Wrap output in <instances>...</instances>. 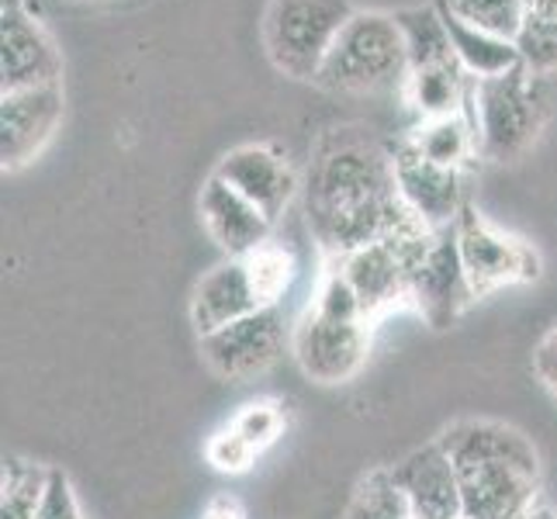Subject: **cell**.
Wrapping results in <instances>:
<instances>
[{
	"mask_svg": "<svg viewBox=\"0 0 557 519\" xmlns=\"http://www.w3.org/2000/svg\"><path fill=\"white\" fill-rule=\"evenodd\" d=\"M305 211L312 236L336 260L422 225L401 201L392 149L360 128H333L319 143L305 184Z\"/></svg>",
	"mask_w": 557,
	"mask_h": 519,
	"instance_id": "1",
	"label": "cell"
},
{
	"mask_svg": "<svg viewBox=\"0 0 557 519\" xmlns=\"http://www.w3.org/2000/svg\"><path fill=\"white\" fill-rule=\"evenodd\" d=\"M450 454L465 519H523L541 495V454L530 436L495 419H460L440 433Z\"/></svg>",
	"mask_w": 557,
	"mask_h": 519,
	"instance_id": "2",
	"label": "cell"
},
{
	"mask_svg": "<svg viewBox=\"0 0 557 519\" xmlns=\"http://www.w3.org/2000/svg\"><path fill=\"white\" fill-rule=\"evenodd\" d=\"M371 319L363 316L360 298L339 271L325 274L312 309L295 325L292 354L305 378L315 384H343L350 381L371 346Z\"/></svg>",
	"mask_w": 557,
	"mask_h": 519,
	"instance_id": "3",
	"label": "cell"
},
{
	"mask_svg": "<svg viewBox=\"0 0 557 519\" xmlns=\"http://www.w3.org/2000/svg\"><path fill=\"white\" fill-rule=\"evenodd\" d=\"M468 111L478 132V152L492 163H512L536 143L550 114L547 84L527 63L503 76L474 81Z\"/></svg>",
	"mask_w": 557,
	"mask_h": 519,
	"instance_id": "4",
	"label": "cell"
},
{
	"mask_svg": "<svg viewBox=\"0 0 557 519\" xmlns=\"http://www.w3.org/2000/svg\"><path fill=\"white\" fill-rule=\"evenodd\" d=\"M409 52L392 14L357 11L339 32L315 84L339 94H374L409 84Z\"/></svg>",
	"mask_w": 557,
	"mask_h": 519,
	"instance_id": "5",
	"label": "cell"
},
{
	"mask_svg": "<svg viewBox=\"0 0 557 519\" xmlns=\"http://www.w3.org/2000/svg\"><path fill=\"white\" fill-rule=\"evenodd\" d=\"M354 14L350 0H271L263 14L267 55L281 73L315 84L325 55Z\"/></svg>",
	"mask_w": 557,
	"mask_h": 519,
	"instance_id": "6",
	"label": "cell"
},
{
	"mask_svg": "<svg viewBox=\"0 0 557 519\" xmlns=\"http://www.w3.org/2000/svg\"><path fill=\"white\" fill-rule=\"evenodd\" d=\"M430 239L433 233L426 225H409L388 239L368 243L336 260V271L354 287L363 316L374 319L377 312L392 309V305L409 301V284L422 254L430 249Z\"/></svg>",
	"mask_w": 557,
	"mask_h": 519,
	"instance_id": "7",
	"label": "cell"
},
{
	"mask_svg": "<svg viewBox=\"0 0 557 519\" xmlns=\"http://www.w3.org/2000/svg\"><path fill=\"white\" fill-rule=\"evenodd\" d=\"M454 233H457V249H460V260H465L474 298H485L498 292V287L530 284L541 277V260H536L533 249L523 239L488 225L478 215L474 205L460 211Z\"/></svg>",
	"mask_w": 557,
	"mask_h": 519,
	"instance_id": "8",
	"label": "cell"
},
{
	"mask_svg": "<svg viewBox=\"0 0 557 519\" xmlns=\"http://www.w3.org/2000/svg\"><path fill=\"white\" fill-rule=\"evenodd\" d=\"M284 309L271 305V309H260L246 319H236L222 325V330L198 336L201 339V357L211 371L225 381H253L263 371H271L277 357L284 354Z\"/></svg>",
	"mask_w": 557,
	"mask_h": 519,
	"instance_id": "9",
	"label": "cell"
},
{
	"mask_svg": "<svg viewBox=\"0 0 557 519\" xmlns=\"http://www.w3.org/2000/svg\"><path fill=\"white\" fill-rule=\"evenodd\" d=\"M392 149V163H395V181L401 190V201L412 211V215L430 228V233H444V228L457 225L460 211L468 208V177L465 170H450L430 163L422 152L412 146L409 136H401Z\"/></svg>",
	"mask_w": 557,
	"mask_h": 519,
	"instance_id": "10",
	"label": "cell"
},
{
	"mask_svg": "<svg viewBox=\"0 0 557 519\" xmlns=\"http://www.w3.org/2000/svg\"><path fill=\"white\" fill-rule=\"evenodd\" d=\"M63 55L52 35L22 0H4L0 11V94L60 84Z\"/></svg>",
	"mask_w": 557,
	"mask_h": 519,
	"instance_id": "11",
	"label": "cell"
},
{
	"mask_svg": "<svg viewBox=\"0 0 557 519\" xmlns=\"http://www.w3.org/2000/svg\"><path fill=\"white\" fill-rule=\"evenodd\" d=\"M409 301L422 316V322L433 325V330H447V325H454L468 312L471 301H478L471 292L465 260H460L454 225L444 228V233H433L430 249L422 254L416 274H412Z\"/></svg>",
	"mask_w": 557,
	"mask_h": 519,
	"instance_id": "12",
	"label": "cell"
},
{
	"mask_svg": "<svg viewBox=\"0 0 557 519\" xmlns=\"http://www.w3.org/2000/svg\"><path fill=\"white\" fill-rule=\"evenodd\" d=\"M63 122V84L0 94V163L22 170L49 146Z\"/></svg>",
	"mask_w": 557,
	"mask_h": 519,
	"instance_id": "13",
	"label": "cell"
},
{
	"mask_svg": "<svg viewBox=\"0 0 557 519\" xmlns=\"http://www.w3.org/2000/svg\"><path fill=\"white\" fill-rule=\"evenodd\" d=\"M215 177L236 187L243 198L253 201L267 219L277 222L298 190V173L292 170L274 146H236L215 166Z\"/></svg>",
	"mask_w": 557,
	"mask_h": 519,
	"instance_id": "14",
	"label": "cell"
},
{
	"mask_svg": "<svg viewBox=\"0 0 557 519\" xmlns=\"http://www.w3.org/2000/svg\"><path fill=\"white\" fill-rule=\"evenodd\" d=\"M198 211L205 233L225 257H249L263 243H271L274 222L253 201L243 198L236 187H228L222 177H215V173L201 187Z\"/></svg>",
	"mask_w": 557,
	"mask_h": 519,
	"instance_id": "15",
	"label": "cell"
},
{
	"mask_svg": "<svg viewBox=\"0 0 557 519\" xmlns=\"http://www.w3.org/2000/svg\"><path fill=\"white\" fill-rule=\"evenodd\" d=\"M392 474L398 489L406 492L416 519H465L454 460L440 440L430 447L412 450L409 457H401L392 468Z\"/></svg>",
	"mask_w": 557,
	"mask_h": 519,
	"instance_id": "16",
	"label": "cell"
},
{
	"mask_svg": "<svg viewBox=\"0 0 557 519\" xmlns=\"http://www.w3.org/2000/svg\"><path fill=\"white\" fill-rule=\"evenodd\" d=\"M263 309L257 295V284L249 277V267L243 257H225L198 281L195 298H190V322L198 336H208L222 325L246 319Z\"/></svg>",
	"mask_w": 557,
	"mask_h": 519,
	"instance_id": "17",
	"label": "cell"
},
{
	"mask_svg": "<svg viewBox=\"0 0 557 519\" xmlns=\"http://www.w3.org/2000/svg\"><path fill=\"white\" fill-rule=\"evenodd\" d=\"M440 14H444V22H447L457 63L465 66V73L471 76V81L503 76V73H509V70H516L523 63L520 49H516V42H509V38H498L492 32H482V28H474L468 22H460L457 14H450L444 8H440Z\"/></svg>",
	"mask_w": 557,
	"mask_h": 519,
	"instance_id": "18",
	"label": "cell"
},
{
	"mask_svg": "<svg viewBox=\"0 0 557 519\" xmlns=\"http://www.w3.org/2000/svg\"><path fill=\"white\" fill-rule=\"evenodd\" d=\"M474 81L465 73L460 63H444V66H426L409 73V104L419 114V122L447 119V114H460L471 98Z\"/></svg>",
	"mask_w": 557,
	"mask_h": 519,
	"instance_id": "19",
	"label": "cell"
},
{
	"mask_svg": "<svg viewBox=\"0 0 557 519\" xmlns=\"http://www.w3.org/2000/svg\"><path fill=\"white\" fill-rule=\"evenodd\" d=\"M412 146L426 157L430 163L465 170L471 157H478V132L471 122V111L465 104L460 114H447V119L419 122V128L409 132Z\"/></svg>",
	"mask_w": 557,
	"mask_h": 519,
	"instance_id": "20",
	"label": "cell"
},
{
	"mask_svg": "<svg viewBox=\"0 0 557 519\" xmlns=\"http://www.w3.org/2000/svg\"><path fill=\"white\" fill-rule=\"evenodd\" d=\"M392 17H395L401 38H406V52H409V66L412 70L457 63L447 22H444V14H440L436 4H426V8H398Z\"/></svg>",
	"mask_w": 557,
	"mask_h": 519,
	"instance_id": "21",
	"label": "cell"
},
{
	"mask_svg": "<svg viewBox=\"0 0 557 519\" xmlns=\"http://www.w3.org/2000/svg\"><path fill=\"white\" fill-rule=\"evenodd\" d=\"M49 471L35 460L8 457L0 474V519H35L49 489Z\"/></svg>",
	"mask_w": 557,
	"mask_h": 519,
	"instance_id": "22",
	"label": "cell"
},
{
	"mask_svg": "<svg viewBox=\"0 0 557 519\" xmlns=\"http://www.w3.org/2000/svg\"><path fill=\"white\" fill-rule=\"evenodd\" d=\"M343 519H416L406 492L398 489L392 468L388 471H371L368 478H360V485L354 489Z\"/></svg>",
	"mask_w": 557,
	"mask_h": 519,
	"instance_id": "23",
	"label": "cell"
},
{
	"mask_svg": "<svg viewBox=\"0 0 557 519\" xmlns=\"http://www.w3.org/2000/svg\"><path fill=\"white\" fill-rule=\"evenodd\" d=\"M433 4L457 14L460 22H468L474 28L509 38V42H516V35L523 32L527 22L523 0H433Z\"/></svg>",
	"mask_w": 557,
	"mask_h": 519,
	"instance_id": "24",
	"label": "cell"
},
{
	"mask_svg": "<svg viewBox=\"0 0 557 519\" xmlns=\"http://www.w3.org/2000/svg\"><path fill=\"white\" fill-rule=\"evenodd\" d=\"M246 267H249V277L257 284V295L263 301V309H271V305H281L284 292L292 287V277H295V260L287 254L284 246H277L274 239L263 243L260 249H253L249 257H243Z\"/></svg>",
	"mask_w": 557,
	"mask_h": 519,
	"instance_id": "25",
	"label": "cell"
},
{
	"mask_svg": "<svg viewBox=\"0 0 557 519\" xmlns=\"http://www.w3.org/2000/svg\"><path fill=\"white\" fill-rule=\"evenodd\" d=\"M249 447H253L257 454L263 450V447H271L274 440L281 436V430H284V412H281V406L277 401H271V398H260V401H249V406H243V412L228 422Z\"/></svg>",
	"mask_w": 557,
	"mask_h": 519,
	"instance_id": "26",
	"label": "cell"
},
{
	"mask_svg": "<svg viewBox=\"0 0 557 519\" xmlns=\"http://www.w3.org/2000/svg\"><path fill=\"white\" fill-rule=\"evenodd\" d=\"M516 49H520L523 63L533 73H550L557 70V25L554 22H536V17H527L523 32L516 35Z\"/></svg>",
	"mask_w": 557,
	"mask_h": 519,
	"instance_id": "27",
	"label": "cell"
},
{
	"mask_svg": "<svg viewBox=\"0 0 557 519\" xmlns=\"http://www.w3.org/2000/svg\"><path fill=\"white\" fill-rule=\"evenodd\" d=\"M35 519H87L81 509V498L73 492V482L63 468H52L49 471V489L42 498V509H38Z\"/></svg>",
	"mask_w": 557,
	"mask_h": 519,
	"instance_id": "28",
	"label": "cell"
},
{
	"mask_svg": "<svg viewBox=\"0 0 557 519\" xmlns=\"http://www.w3.org/2000/svg\"><path fill=\"white\" fill-rule=\"evenodd\" d=\"M253 457H257V450L249 447L233 427L219 430L215 436L208 440V460L219 471H246L249 465H253Z\"/></svg>",
	"mask_w": 557,
	"mask_h": 519,
	"instance_id": "29",
	"label": "cell"
},
{
	"mask_svg": "<svg viewBox=\"0 0 557 519\" xmlns=\"http://www.w3.org/2000/svg\"><path fill=\"white\" fill-rule=\"evenodd\" d=\"M533 371L536 378H541L544 388L557 398V325L554 330L536 343V350H533Z\"/></svg>",
	"mask_w": 557,
	"mask_h": 519,
	"instance_id": "30",
	"label": "cell"
},
{
	"mask_svg": "<svg viewBox=\"0 0 557 519\" xmlns=\"http://www.w3.org/2000/svg\"><path fill=\"white\" fill-rule=\"evenodd\" d=\"M201 519H246V512H243V506L236 503L233 495H219V498H211V503H208Z\"/></svg>",
	"mask_w": 557,
	"mask_h": 519,
	"instance_id": "31",
	"label": "cell"
},
{
	"mask_svg": "<svg viewBox=\"0 0 557 519\" xmlns=\"http://www.w3.org/2000/svg\"><path fill=\"white\" fill-rule=\"evenodd\" d=\"M523 519H557V516H554L550 509H544V506H536V509H533V512H527Z\"/></svg>",
	"mask_w": 557,
	"mask_h": 519,
	"instance_id": "32",
	"label": "cell"
}]
</instances>
